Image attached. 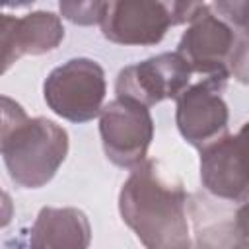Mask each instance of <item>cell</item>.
Returning a JSON list of instances; mask_svg holds the SVG:
<instances>
[{
    "instance_id": "cell-1",
    "label": "cell",
    "mask_w": 249,
    "mask_h": 249,
    "mask_svg": "<svg viewBox=\"0 0 249 249\" xmlns=\"http://www.w3.org/2000/svg\"><path fill=\"white\" fill-rule=\"evenodd\" d=\"M187 200L181 177L163 161L146 158L123 183L119 212L146 249H181L193 245Z\"/></svg>"
},
{
    "instance_id": "cell-2",
    "label": "cell",
    "mask_w": 249,
    "mask_h": 249,
    "mask_svg": "<svg viewBox=\"0 0 249 249\" xmlns=\"http://www.w3.org/2000/svg\"><path fill=\"white\" fill-rule=\"evenodd\" d=\"M247 47V29L228 23L210 4H202L198 14L187 23V31L181 35L175 53L187 62L193 74L233 76L245 84Z\"/></svg>"
},
{
    "instance_id": "cell-3",
    "label": "cell",
    "mask_w": 249,
    "mask_h": 249,
    "mask_svg": "<svg viewBox=\"0 0 249 249\" xmlns=\"http://www.w3.org/2000/svg\"><path fill=\"white\" fill-rule=\"evenodd\" d=\"M0 154L18 187L41 189L68 156V132L47 117H33L8 136Z\"/></svg>"
},
{
    "instance_id": "cell-4",
    "label": "cell",
    "mask_w": 249,
    "mask_h": 249,
    "mask_svg": "<svg viewBox=\"0 0 249 249\" xmlns=\"http://www.w3.org/2000/svg\"><path fill=\"white\" fill-rule=\"evenodd\" d=\"M107 93L105 72L91 58H70L56 66L43 84L47 107L70 123H88L99 117Z\"/></svg>"
},
{
    "instance_id": "cell-5",
    "label": "cell",
    "mask_w": 249,
    "mask_h": 249,
    "mask_svg": "<svg viewBox=\"0 0 249 249\" xmlns=\"http://www.w3.org/2000/svg\"><path fill=\"white\" fill-rule=\"evenodd\" d=\"M226 76H202L175 99V123L185 142L202 150L228 134L230 111L224 101Z\"/></svg>"
},
{
    "instance_id": "cell-6",
    "label": "cell",
    "mask_w": 249,
    "mask_h": 249,
    "mask_svg": "<svg viewBox=\"0 0 249 249\" xmlns=\"http://www.w3.org/2000/svg\"><path fill=\"white\" fill-rule=\"evenodd\" d=\"M99 134L105 156L115 165L132 169L148 156L154 140V119L148 107L115 97L99 113Z\"/></svg>"
},
{
    "instance_id": "cell-7",
    "label": "cell",
    "mask_w": 249,
    "mask_h": 249,
    "mask_svg": "<svg viewBox=\"0 0 249 249\" xmlns=\"http://www.w3.org/2000/svg\"><path fill=\"white\" fill-rule=\"evenodd\" d=\"M193 72L177 53H161L142 62L124 66L115 84L117 97L154 107L165 99H177L191 84Z\"/></svg>"
},
{
    "instance_id": "cell-8",
    "label": "cell",
    "mask_w": 249,
    "mask_h": 249,
    "mask_svg": "<svg viewBox=\"0 0 249 249\" xmlns=\"http://www.w3.org/2000/svg\"><path fill=\"white\" fill-rule=\"evenodd\" d=\"M99 27L103 37L115 45L152 47L165 37L173 23L167 2L119 0L105 4Z\"/></svg>"
},
{
    "instance_id": "cell-9",
    "label": "cell",
    "mask_w": 249,
    "mask_h": 249,
    "mask_svg": "<svg viewBox=\"0 0 249 249\" xmlns=\"http://www.w3.org/2000/svg\"><path fill=\"white\" fill-rule=\"evenodd\" d=\"M200 181L212 198L231 204L247 202L245 126L200 150Z\"/></svg>"
},
{
    "instance_id": "cell-10",
    "label": "cell",
    "mask_w": 249,
    "mask_h": 249,
    "mask_svg": "<svg viewBox=\"0 0 249 249\" xmlns=\"http://www.w3.org/2000/svg\"><path fill=\"white\" fill-rule=\"evenodd\" d=\"M195 228V249H247L245 204L226 208L200 193L187 200Z\"/></svg>"
},
{
    "instance_id": "cell-11",
    "label": "cell",
    "mask_w": 249,
    "mask_h": 249,
    "mask_svg": "<svg viewBox=\"0 0 249 249\" xmlns=\"http://www.w3.org/2000/svg\"><path fill=\"white\" fill-rule=\"evenodd\" d=\"M89 220L72 206L41 208L29 231V249H89Z\"/></svg>"
},
{
    "instance_id": "cell-12",
    "label": "cell",
    "mask_w": 249,
    "mask_h": 249,
    "mask_svg": "<svg viewBox=\"0 0 249 249\" xmlns=\"http://www.w3.org/2000/svg\"><path fill=\"white\" fill-rule=\"evenodd\" d=\"M18 39L23 54L39 56L54 51L64 39V27L56 14L37 10L19 18Z\"/></svg>"
},
{
    "instance_id": "cell-13",
    "label": "cell",
    "mask_w": 249,
    "mask_h": 249,
    "mask_svg": "<svg viewBox=\"0 0 249 249\" xmlns=\"http://www.w3.org/2000/svg\"><path fill=\"white\" fill-rule=\"evenodd\" d=\"M18 21L19 18L14 14L0 12V76L23 56L18 39Z\"/></svg>"
},
{
    "instance_id": "cell-14",
    "label": "cell",
    "mask_w": 249,
    "mask_h": 249,
    "mask_svg": "<svg viewBox=\"0 0 249 249\" xmlns=\"http://www.w3.org/2000/svg\"><path fill=\"white\" fill-rule=\"evenodd\" d=\"M107 2H60L58 10L62 18L78 25H93L101 23Z\"/></svg>"
},
{
    "instance_id": "cell-15",
    "label": "cell",
    "mask_w": 249,
    "mask_h": 249,
    "mask_svg": "<svg viewBox=\"0 0 249 249\" xmlns=\"http://www.w3.org/2000/svg\"><path fill=\"white\" fill-rule=\"evenodd\" d=\"M29 117L25 113V109L12 97L0 95V152L4 142L8 140V136L21 124L25 123Z\"/></svg>"
},
{
    "instance_id": "cell-16",
    "label": "cell",
    "mask_w": 249,
    "mask_h": 249,
    "mask_svg": "<svg viewBox=\"0 0 249 249\" xmlns=\"http://www.w3.org/2000/svg\"><path fill=\"white\" fill-rule=\"evenodd\" d=\"M12 218H14V200L4 189H0V230L6 228L12 222Z\"/></svg>"
},
{
    "instance_id": "cell-17",
    "label": "cell",
    "mask_w": 249,
    "mask_h": 249,
    "mask_svg": "<svg viewBox=\"0 0 249 249\" xmlns=\"http://www.w3.org/2000/svg\"><path fill=\"white\" fill-rule=\"evenodd\" d=\"M181 249H195V247H193V245H189V247H181Z\"/></svg>"
}]
</instances>
